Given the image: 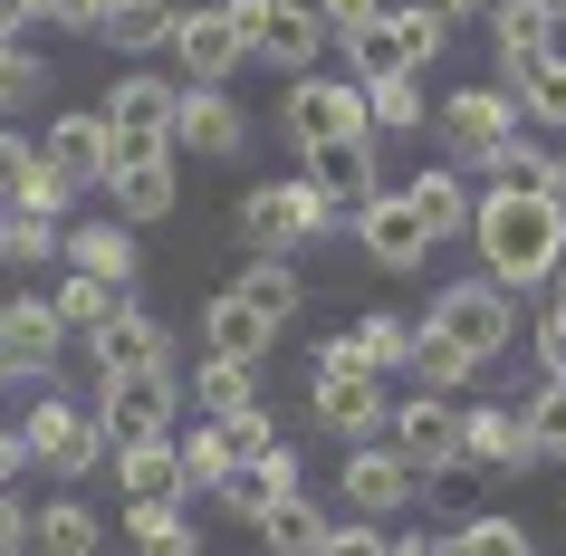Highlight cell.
I'll return each instance as SVG.
<instances>
[{
    "label": "cell",
    "instance_id": "obj_53",
    "mask_svg": "<svg viewBox=\"0 0 566 556\" xmlns=\"http://www.w3.org/2000/svg\"><path fill=\"white\" fill-rule=\"evenodd\" d=\"M59 202H67V182L59 174H30V192H20L10 211H49V221H59Z\"/></svg>",
    "mask_w": 566,
    "mask_h": 556
},
{
    "label": "cell",
    "instance_id": "obj_36",
    "mask_svg": "<svg viewBox=\"0 0 566 556\" xmlns=\"http://www.w3.org/2000/svg\"><path fill=\"white\" fill-rule=\"evenodd\" d=\"M327 508H317V499H279V508H269V518H260V537H269V556H317V547H327Z\"/></svg>",
    "mask_w": 566,
    "mask_h": 556
},
{
    "label": "cell",
    "instance_id": "obj_9",
    "mask_svg": "<svg viewBox=\"0 0 566 556\" xmlns=\"http://www.w3.org/2000/svg\"><path fill=\"white\" fill-rule=\"evenodd\" d=\"M39 174H59L67 192H106V174H116V135H106V116H96V106L49 116V125H39Z\"/></svg>",
    "mask_w": 566,
    "mask_h": 556
},
{
    "label": "cell",
    "instance_id": "obj_15",
    "mask_svg": "<svg viewBox=\"0 0 566 556\" xmlns=\"http://www.w3.org/2000/svg\"><path fill=\"white\" fill-rule=\"evenodd\" d=\"M298 490H307V461L289 451V441H279V451H260V461H231L221 480H211V499H221L240 527H260L279 499H298Z\"/></svg>",
    "mask_w": 566,
    "mask_h": 556
},
{
    "label": "cell",
    "instance_id": "obj_57",
    "mask_svg": "<svg viewBox=\"0 0 566 556\" xmlns=\"http://www.w3.org/2000/svg\"><path fill=\"white\" fill-rule=\"evenodd\" d=\"M394 556H442V537H422V527H413V537H394Z\"/></svg>",
    "mask_w": 566,
    "mask_h": 556
},
{
    "label": "cell",
    "instance_id": "obj_4",
    "mask_svg": "<svg viewBox=\"0 0 566 556\" xmlns=\"http://www.w3.org/2000/svg\"><path fill=\"white\" fill-rule=\"evenodd\" d=\"M327 231H336V211H327V192L307 174L250 182V192H240V240H250V250H279V260H289V250H307V240H327Z\"/></svg>",
    "mask_w": 566,
    "mask_h": 556
},
{
    "label": "cell",
    "instance_id": "obj_40",
    "mask_svg": "<svg viewBox=\"0 0 566 556\" xmlns=\"http://www.w3.org/2000/svg\"><path fill=\"white\" fill-rule=\"evenodd\" d=\"M39 96H49V59L30 39H0V116H30Z\"/></svg>",
    "mask_w": 566,
    "mask_h": 556
},
{
    "label": "cell",
    "instance_id": "obj_55",
    "mask_svg": "<svg viewBox=\"0 0 566 556\" xmlns=\"http://www.w3.org/2000/svg\"><path fill=\"white\" fill-rule=\"evenodd\" d=\"M537 192H547V211H557V231H566V154H547V182Z\"/></svg>",
    "mask_w": 566,
    "mask_h": 556
},
{
    "label": "cell",
    "instance_id": "obj_38",
    "mask_svg": "<svg viewBox=\"0 0 566 556\" xmlns=\"http://www.w3.org/2000/svg\"><path fill=\"white\" fill-rule=\"evenodd\" d=\"M59 221H49V211H0V260L20 269V279H30V269H49L59 260Z\"/></svg>",
    "mask_w": 566,
    "mask_h": 556
},
{
    "label": "cell",
    "instance_id": "obj_32",
    "mask_svg": "<svg viewBox=\"0 0 566 556\" xmlns=\"http://www.w3.org/2000/svg\"><path fill=\"white\" fill-rule=\"evenodd\" d=\"M49 307H59V326H67V336H96V326H106V317L125 307V289H116V279H87V269H67L59 289H49Z\"/></svg>",
    "mask_w": 566,
    "mask_h": 556
},
{
    "label": "cell",
    "instance_id": "obj_45",
    "mask_svg": "<svg viewBox=\"0 0 566 556\" xmlns=\"http://www.w3.org/2000/svg\"><path fill=\"white\" fill-rule=\"evenodd\" d=\"M174 461H182V490H211V480H221V432H211V422L174 432Z\"/></svg>",
    "mask_w": 566,
    "mask_h": 556
},
{
    "label": "cell",
    "instance_id": "obj_17",
    "mask_svg": "<svg viewBox=\"0 0 566 556\" xmlns=\"http://www.w3.org/2000/svg\"><path fill=\"white\" fill-rule=\"evenodd\" d=\"M164 49H182V87H231V67H250V49L221 10H182Z\"/></svg>",
    "mask_w": 566,
    "mask_h": 556
},
{
    "label": "cell",
    "instance_id": "obj_31",
    "mask_svg": "<svg viewBox=\"0 0 566 556\" xmlns=\"http://www.w3.org/2000/svg\"><path fill=\"white\" fill-rule=\"evenodd\" d=\"M403 375H413V394H461V384L480 375L471 355L451 346L442 326H413V355H403Z\"/></svg>",
    "mask_w": 566,
    "mask_h": 556
},
{
    "label": "cell",
    "instance_id": "obj_8",
    "mask_svg": "<svg viewBox=\"0 0 566 556\" xmlns=\"http://www.w3.org/2000/svg\"><path fill=\"white\" fill-rule=\"evenodd\" d=\"M279 135H289L298 154L375 135V116H365V87H356V77H298V87H289V106H279Z\"/></svg>",
    "mask_w": 566,
    "mask_h": 556
},
{
    "label": "cell",
    "instance_id": "obj_56",
    "mask_svg": "<svg viewBox=\"0 0 566 556\" xmlns=\"http://www.w3.org/2000/svg\"><path fill=\"white\" fill-rule=\"evenodd\" d=\"M20 461H30V451H20V432H0V490L20 480Z\"/></svg>",
    "mask_w": 566,
    "mask_h": 556
},
{
    "label": "cell",
    "instance_id": "obj_16",
    "mask_svg": "<svg viewBox=\"0 0 566 556\" xmlns=\"http://www.w3.org/2000/svg\"><path fill=\"white\" fill-rule=\"evenodd\" d=\"M174 145L202 154V164H231V154L250 145V116L231 106V87H182L174 96Z\"/></svg>",
    "mask_w": 566,
    "mask_h": 556
},
{
    "label": "cell",
    "instance_id": "obj_48",
    "mask_svg": "<svg viewBox=\"0 0 566 556\" xmlns=\"http://www.w3.org/2000/svg\"><path fill=\"white\" fill-rule=\"evenodd\" d=\"M365 20H385V0H317V30H327L336 49H346V39H356Z\"/></svg>",
    "mask_w": 566,
    "mask_h": 556
},
{
    "label": "cell",
    "instance_id": "obj_52",
    "mask_svg": "<svg viewBox=\"0 0 566 556\" xmlns=\"http://www.w3.org/2000/svg\"><path fill=\"white\" fill-rule=\"evenodd\" d=\"M0 556H30V508L0 490Z\"/></svg>",
    "mask_w": 566,
    "mask_h": 556
},
{
    "label": "cell",
    "instance_id": "obj_18",
    "mask_svg": "<svg viewBox=\"0 0 566 556\" xmlns=\"http://www.w3.org/2000/svg\"><path fill=\"white\" fill-rule=\"evenodd\" d=\"M298 164H307V182L327 192L336 221H356V211L385 192V174H375V135H356V145H317V154H298Z\"/></svg>",
    "mask_w": 566,
    "mask_h": 556
},
{
    "label": "cell",
    "instance_id": "obj_21",
    "mask_svg": "<svg viewBox=\"0 0 566 556\" xmlns=\"http://www.w3.org/2000/svg\"><path fill=\"white\" fill-rule=\"evenodd\" d=\"M231 297L250 307V317L279 336V326H298V307H307V279H298V260H279V250H260V260L231 279Z\"/></svg>",
    "mask_w": 566,
    "mask_h": 556
},
{
    "label": "cell",
    "instance_id": "obj_22",
    "mask_svg": "<svg viewBox=\"0 0 566 556\" xmlns=\"http://www.w3.org/2000/svg\"><path fill=\"white\" fill-rule=\"evenodd\" d=\"M490 20H500V77L518 59H547L566 39V0H490Z\"/></svg>",
    "mask_w": 566,
    "mask_h": 556
},
{
    "label": "cell",
    "instance_id": "obj_34",
    "mask_svg": "<svg viewBox=\"0 0 566 556\" xmlns=\"http://www.w3.org/2000/svg\"><path fill=\"white\" fill-rule=\"evenodd\" d=\"M116 480H125V499H182L174 432H164V441H125V451H116Z\"/></svg>",
    "mask_w": 566,
    "mask_h": 556
},
{
    "label": "cell",
    "instance_id": "obj_10",
    "mask_svg": "<svg viewBox=\"0 0 566 556\" xmlns=\"http://www.w3.org/2000/svg\"><path fill=\"white\" fill-rule=\"evenodd\" d=\"M385 441L422 470V480H451V470H461V403H451V394H403V403L385 412Z\"/></svg>",
    "mask_w": 566,
    "mask_h": 556
},
{
    "label": "cell",
    "instance_id": "obj_28",
    "mask_svg": "<svg viewBox=\"0 0 566 556\" xmlns=\"http://www.w3.org/2000/svg\"><path fill=\"white\" fill-rule=\"evenodd\" d=\"M174 0H106V10H96V39H106V49H164V39H174Z\"/></svg>",
    "mask_w": 566,
    "mask_h": 556
},
{
    "label": "cell",
    "instance_id": "obj_30",
    "mask_svg": "<svg viewBox=\"0 0 566 556\" xmlns=\"http://www.w3.org/2000/svg\"><path fill=\"white\" fill-rule=\"evenodd\" d=\"M346 355H356L365 375H403V355H413V317H394V307L356 317V326H346Z\"/></svg>",
    "mask_w": 566,
    "mask_h": 556
},
{
    "label": "cell",
    "instance_id": "obj_26",
    "mask_svg": "<svg viewBox=\"0 0 566 556\" xmlns=\"http://www.w3.org/2000/svg\"><path fill=\"white\" fill-rule=\"evenodd\" d=\"M403 202H413V221L432 231V250L471 231V182L451 174V164H432V174H413V182H403Z\"/></svg>",
    "mask_w": 566,
    "mask_h": 556
},
{
    "label": "cell",
    "instance_id": "obj_19",
    "mask_svg": "<svg viewBox=\"0 0 566 556\" xmlns=\"http://www.w3.org/2000/svg\"><path fill=\"white\" fill-rule=\"evenodd\" d=\"M356 240H365V260H375V269H422V260H432V231L413 221L403 192H375V202L356 211Z\"/></svg>",
    "mask_w": 566,
    "mask_h": 556
},
{
    "label": "cell",
    "instance_id": "obj_41",
    "mask_svg": "<svg viewBox=\"0 0 566 556\" xmlns=\"http://www.w3.org/2000/svg\"><path fill=\"white\" fill-rule=\"evenodd\" d=\"M442 556H528V527L500 518V508H480V518H461L442 537Z\"/></svg>",
    "mask_w": 566,
    "mask_h": 556
},
{
    "label": "cell",
    "instance_id": "obj_12",
    "mask_svg": "<svg viewBox=\"0 0 566 556\" xmlns=\"http://www.w3.org/2000/svg\"><path fill=\"white\" fill-rule=\"evenodd\" d=\"M422 490H432V480H422V470L403 461V451H394L385 432H375V441H356V451H346V508H365V518H375V527H385L394 508H413Z\"/></svg>",
    "mask_w": 566,
    "mask_h": 556
},
{
    "label": "cell",
    "instance_id": "obj_49",
    "mask_svg": "<svg viewBox=\"0 0 566 556\" xmlns=\"http://www.w3.org/2000/svg\"><path fill=\"white\" fill-rule=\"evenodd\" d=\"M528 346H537V365H547V375H566V297H547V317L528 326Z\"/></svg>",
    "mask_w": 566,
    "mask_h": 556
},
{
    "label": "cell",
    "instance_id": "obj_14",
    "mask_svg": "<svg viewBox=\"0 0 566 556\" xmlns=\"http://www.w3.org/2000/svg\"><path fill=\"white\" fill-rule=\"evenodd\" d=\"M20 451H30L39 470H59V480H87L96 461H106V432H96V412H77V403H49L30 412V432H20Z\"/></svg>",
    "mask_w": 566,
    "mask_h": 556
},
{
    "label": "cell",
    "instance_id": "obj_33",
    "mask_svg": "<svg viewBox=\"0 0 566 556\" xmlns=\"http://www.w3.org/2000/svg\"><path fill=\"white\" fill-rule=\"evenodd\" d=\"M125 527H135V556H202V537H192V518H182V499H135Z\"/></svg>",
    "mask_w": 566,
    "mask_h": 556
},
{
    "label": "cell",
    "instance_id": "obj_46",
    "mask_svg": "<svg viewBox=\"0 0 566 556\" xmlns=\"http://www.w3.org/2000/svg\"><path fill=\"white\" fill-rule=\"evenodd\" d=\"M30 174H39L30 135H10V125H0V211H10V202H20V192H30Z\"/></svg>",
    "mask_w": 566,
    "mask_h": 556
},
{
    "label": "cell",
    "instance_id": "obj_3",
    "mask_svg": "<svg viewBox=\"0 0 566 556\" xmlns=\"http://www.w3.org/2000/svg\"><path fill=\"white\" fill-rule=\"evenodd\" d=\"M432 135H442L451 174H490V164L528 135V116H518V96H509V87H461V96H442Z\"/></svg>",
    "mask_w": 566,
    "mask_h": 556
},
{
    "label": "cell",
    "instance_id": "obj_29",
    "mask_svg": "<svg viewBox=\"0 0 566 556\" xmlns=\"http://www.w3.org/2000/svg\"><path fill=\"white\" fill-rule=\"evenodd\" d=\"M509 96H518V116H528V125H566V49L518 59V67H509Z\"/></svg>",
    "mask_w": 566,
    "mask_h": 556
},
{
    "label": "cell",
    "instance_id": "obj_50",
    "mask_svg": "<svg viewBox=\"0 0 566 556\" xmlns=\"http://www.w3.org/2000/svg\"><path fill=\"white\" fill-rule=\"evenodd\" d=\"M317 556H394V537L375 518H356V527H327V547H317Z\"/></svg>",
    "mask_w": 566,
    "mask_h": 556
},
{
    "label": "cell",
    "instance_id": "obj_6",
    "mask_svg": "<svg viewBox=\"0 0 566 556\" xmlns=\"http://www.w3.org/2000/svg\"><path fill=\"white\" fill-rule=\"evenodd\" d=\"M182 412V384L174 365H145V375H96V432H106V451H125V441H164Z\"/></svg>",
    "mask_w": 566,
    "mask_h": 556
},
{
    "label": "cell",
    "instance_id": "obj_39",
    "mask_svg": "<svg viewBox=\"0 0 566 556\" xmlns=\"http://www.w3.org/2000/svg\"><path fill=\"white\" fill-rule=\"evenodd\" d=\"M59 394V365H10L0 355V432H30V412Z\"/></svg>",
    "mask_w": 566,
    "mask_h": 556
},
{
    "label": "cell",
    "instance_id": "obj_42",
    "mask_svg": "<svg viewBox=\"0 0 566 556\" xmlns=\"http://www.w3.org/2000/svg\"><path fill=\"white\" fill-rule=\"evenodd\" d=\"M202 422H211V412H202ZM211 432H221V470H231V461H260V451H279V422H269V403H250V412H221Z\"/></svg>",
    "mask_w": 566,
    "mask_h": 556
},
{
    "label": "cell",
    "instance_id": "obj_20",
    "mask_svg": "<svg viewBox=\"0 0 566 556\" xmlns=\"http://www.w3.org/2000/svg\"><path fill=\"white\" fill-rule=\"evenodd\" d=\"M106 202H116L125 231H145V221H164V211L182 202V174H174V154H145V164H116L106 174Z\"/></svg>",
    "mask_w": 566,
    "mask_h": 556
},
{
    "label": "cell",
    "instance_id": "obj_43",
    "mask_svg": "<svg viewBox=\"0 0 566 556\" xmlns=\"http://www.w3.org/2000/svg\"><path fill=\"white\" fill-rule=\"evenodd\" d=\"M365 116H375V135H413L422 125V77H375V87H365Z\"/></svg>",
    "mask_w": 566,
    "mask_h": 556
},
{
    "label": "cell",
    "instance_id": "obj_51",
    "mask_svg": "<svg viewBox=\"0 0 566 556\" xmlns=\"http://www.w3.org/2000/svg\"><path fill=\"white\" fill-rule=\"evenodd\" d=\"M96 10H106V0H39L49 30H96Z\"/></svg>",
    "mask_w": 566,
    "mask_h": 556
},
{
    "label": "cell",
    "instance_id": "obj_25",
    "mask_svg": "<svg viewBox=\"0 0 566 556\" xmlns=\"http://www.w3.org/2000/svg\"><path fill=\"white\" fill-rule=\"evenodd\" d=\"M87 346H96V375H145V365H164V326H154L145 307H116Z\"/></svg>",
    "mask_w": 566,
    "mask_h": 556
},
{
    "label": "cell",
    "instance_id": "obj_11",
    "mask_svg": "<svg viewBox=\"0 0 566 556\" xmlns=\"http://www.w3.org/2000/svg\"><path fill=\"white\" fill-rule=\"evenodd\" d=\"M174 77H125L96 116H106V135H116V164H145V154H174Z\"/></svg>",
    "mask_w": 566,
    "mask_h": 556
},
{
    "label": "cell",
    "instance_id": "obj_13",
    "mask_svg": "<svg viewBox=\"0 0 566 556\" xmlns=\"http://www.w3.org/2000/svg\"><path fill=\"white\" fill-rule=\"evenodd\" d=\"M461 470H480V480H518V470H537L528 412H518V403H471V412H461Z\"/></svg>",
    "mask_w": 566,
    "mask_h": 556
},
{
    "label": "cell",
    "instance_id": "obj_37",
    "mask_svg": "<svg viewBox=\"0 0 566 556\" xmlns=\"http://www.w3.org/2000/svg\"><path fill=\"white\" fill-rule=\"evenodd\" d=\"M192 403H202L211 422H221V412H250V403H260V365H240V355H202Z\"/></svg>",
    "mask_w": 566,
    "mask_h": 556
},
{
    "label": "cell",
    "instance_id": "obj_54",
    "mask_svg": "<svg viewBox=\"0 0 566 556\" xmlns=\"http://www.w3.org/2000/svg\"><path fill=\"white\" fill-rule=\"evenodd\" d=\"M403 10H422V20H442V30H461L471 10H490V0H403Z\"/></svg>",
    "mask_w": 566,
    "mask_h": 556
},
{
    "label": "cell",
    "instance_id": "obj_7",
    "mask_svg": "<svg viewBox=\"0 0 566 556\" xmlns=\"http://www.w3.org/2000/svg\"><path fill=\"white\" fill-rule=\"evenodd\" d=\"M422 326H442L471 365H490V355H509V336H518V297H509L500 279H451V289L432 297V317H422Z\"/></svg>",
    "mask_w": 566,
    "mask_h": 556
},
{
    "label": "cell",
    "instance_id": "obj_44",
    "mask_svg": "<svg viewBox=\"0 0 566 556\" xmlns=\"http://www.w3.org/2000/svg\"><path fill=\"white\" fill-rule=\"evenodd\" d=\"M518 412H528L537 461H566V375H547V384H537V403H518Z\"/></svg>",
    "mask_w": 566,
    "mask_h": 556
},
{
    "label": "cell",
    "instance_id": "obj_47",
    "mask_svg": "<svg viewBox=\"0 0 566 556\" xmlns=\"http://www.w3.org/2000/svg\"><path fill=\"white\" fill-rule=\"evenodd\" d=\"M490 182H509V192H537V182H547V154H537L528 135H518V145H509L500 164H490Z\"/></svg>",
    "mask_w": 566,
    "mask_h": 556
},
{
    "label": "cell",
    "instance_id": "obj_1",
    "mask_svg": "<svg viewBox=\"0 0 566 556\" xmlns=\"http://www.w3.org/2000/svg\"><path fill=\"white\" fill-rule=\"evenodd\" d=\"M471 240H480V279H500L509 297H518V289H557L566 231H557V211H547V192L480 182V192H471Z\"/></svg>",
    "mask_w": 566,
    "mask_h": 556
},
{
    "label": "cell",
    "instance_id": "obj_2",
    "mask_svg": "<svg viewBox=\"0 0 566 556\" xmlns=\"http://www.w3.org/2000/svg\"><path fill=\"white\" fill-rule=\"evenodd\" d=\"M307 412H317V432H346V441H375L385 432V375H365L356 355H346V336H327L317 346V365H307Z\"/></svg>",
    "mask_w": 566,
    "mask_h": 556
},
{
    "label": "cell",
    "instance_id": "obj_24",
    "mask_svg": "<svg viewBox=\"0 0 566 556\" xmlns=\"http://www.w3.org/2000/svg\"><path fill=\"white\" fill-rule=\"evenodd\" d=\"M59 260L67 269H87V279H116V289H135V231H125V221H77V231L59 240Z\"/></svg>",
    "mask_w": 566,
    "mask_h": 556
},
{
    "label": "cell",
    "instance_id": "obj_27",
    "mask_svg": "<svg viewBox=\"0 0 566 556\" xmlns=\"http://www.w3.org/2000/svg\"><path fill=\"white\" fill-rule=\"evenodd\" d=\"M59 346H67V326H59L49 297H10L0 307V355L10 365H59Z\"/></svg>",
    "mask_w": 566,
    "mask_h": 556
},
{
    "label": "cell",
    "instance_id": "obj_35",
    "mask_svg": "<svg viewBox=\"0 0 566 556\" xmlns=\"http://www.w3.org/2000/svg\"><path fill=\"white\" fill-rule=\"evenodd\" d=\"M202 346H211V355H240V365H269V326L250 317L231 289H221V297L202 307Z\"/></svg>",
    "mask_w": 566,
    "mask_h": 556
},
{
    "label": "cell",
    "instance_id": "obj_23",
    "mask_svg": "<svg viewBox=\"0 0 566 556\" xmlns=\"http://www.w3.org/2000/svg\"><path fill=\"white\" fill-rule=\"evenodd\" d=\"M106 547V518H96L77 490H59L49 508H30V556H96Z\"/></svg>",
    "mask_w": 566,
    "mask_h": 556
},
{
    "label": "cell",
    "instance_id": "obj_5",
    "mask_svg": "<svg viewBox=\"0 0 566 556\" xmlns=\"http://www.w3.org/2000/svg\"><path fill=\"white\" fill-rule=\"evenodd\" d=\"M221 20H231L240 49H250L260 67H279V77H307L317 49H327L317 10H298V0H221Z\"/></svg>",
    "mask_w": 566,
    "mask_h": 556
}]
</instances>
